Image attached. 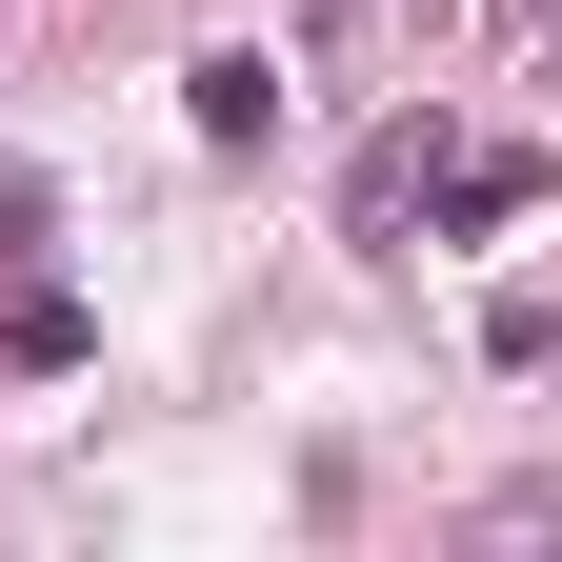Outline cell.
I'll return each instance as SVG.
<instances>
[{"label": "cell", "mask_w": 562, "mask_h": 562, "mask_svg": "<svg viewBox=\"0 0 562 562\" xmlns=\"http://www.w3.org/2000/svg\"><path fill=\"white\" fill-rule=\"evenodd\" d=\"M181 101H201V140H281V60L222 41V60H181Z\"/></svg>", "instance_id": "cell-1"}, {"label": "cell", "mask_w": 562, "mask_h": 562, "mask_svg": "<svg viewBox=\"0 0 562 562\" xmlns=\"http://www.w3.org/2000/svg\"><path fill=\"white\" fill-rule=\"evenodd\" d=\"M422 181H442V121H382V161H362V241L402 222V201H422Z\"/></svg>", "instance_id": "cell-2"}]
</instances>
